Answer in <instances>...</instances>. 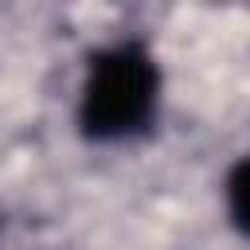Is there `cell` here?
Instances as JSON below:
<instances>
[{"label":"cell","instance_id":"6da1fadb","mask_svg":"<svg viewBox=\"0 0 250 250\" xmlns=\"http://www.w3.org/2000/svg\"><path fill=\"white\" fill-rule=\"evenodd\" d=\"M160 113V62L137 43L121 39L86 62L78 86V129L86 141L117 145L141 137Z\"/></svg>","mask_w":250,"mask_h":250},{"label":"cell","instance_id":"7a4b0ae2","mask_svg":"<svg viewBox=\"0 0 250 250\" xmlns=\"http://www.w3.org/2000/svg\"><path fill=\"white\" fill-rule=\"evenodd\" d=\"M223 207H227L230 227L242 238H250V152H242L230 164V172L223 180Z\"/></svg>","mask_w":250,"mask_h":250}]
</instances>
